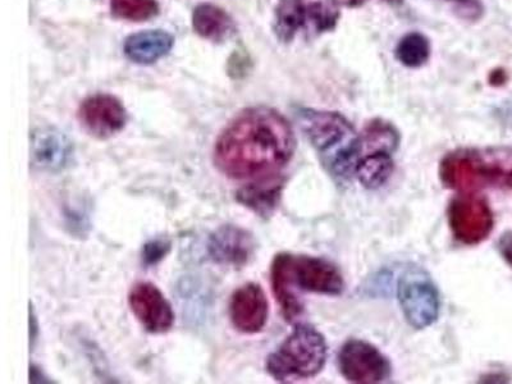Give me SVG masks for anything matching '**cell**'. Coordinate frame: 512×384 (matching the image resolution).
<instances>
[{
	"label": "cell",
	"instance_id": "cell-2",
	"mask_svg": "<svg viewBox=\"0 0 512 384\" xmlns=\"http://www.w3.org/2000/svg\"><path fill=\"white\" fill-rule=\"evenodd\" d=\"M274 297L287 322H296L304 312L301 292L340 296L345 291L344 276L336 264L319 256L281 253L271 265Z\"/></svg>",
	"mask_w": 512,
	"mask_h": 384
},
{
	"label": "cell",
	"instance_id": "cell-16",
	"mask_svg": "<svg viewBox=\"0 0 512 384\" xmlns=\"http://www.w3.org/2000/svg\"><path fill=\"white\" fill-rule=\"evenodd\" d=\"M175 44L167 31L146 30L130 35L125 41L123 52L136 64H153L166 57Z\"/></svg>",
	"mask_w": 512,
	"mask_h": 384
},
{
	"label": "cell",
	"instance_id": "cell-3",
	"mask_svg": "<svg viewBox=\"0 0 512 384\" xmlns=\"http://www.w3.org/2000/svg\"><path fill=\"white\" fill-rule=\"evenodd\" d=\"M295 117L320 163L338 185L355 177L363 157L361 135L341 113L299 107Z\"/></svg>",
	"mask_w": 512,
	"mask_h": 384
},
{
	"label": "cell",
	"instance_id": "cell-4",
	"mask_svg": "<svg viewBox=\"0 0 512 384\" xmlns=\"http://www.w3.org/2000/svg\"><path fill=\"white\" fill-rule=\"evenodd\" d=\"M440 180L447 189L473 192L486 187L512 190V148L484 146L452 150L440 163Z\"/></svg>",
	"mask_w": 512,
	"mask_h": 384
},
{
	"label": "cell",
	"instance_id": "cell-28",
	"mask_svg": "<svg viewBox=\"0 0 512 384\" xmlns=\"http://www.w3.org/2000/svg\"><path fill=\"white\" fill-rule=\"evenodd\" d=\"M382 2L392 4V6H399V4L404 3V0H382Z\"/></svg>",
	"mask_w": 512,
	"mask_h": 384
},
{
	"label": "cell",
	"instance_id": "cell-17",
	"mask_svg": "<svg viewBox=\"0 0 512 384\" xmlns=\"http://www.w3.org/2000/svg\"><path fill=\"white\" fill-rule=\"evenodd\" d=\"M192 27L201 38L213 43H223L235 32L230 15L212 3H201L192 12Z\"/></svg>",
	"mask_w": 512,
	"mask_h": 384
},
{
	"label": "cell",
	"instance_id": "cell-19",
	"mask_svg": "<svg viewBox=\"0 0 512 384\" xmlns=\"http://www.w3.org/2000/svg\"><path fill=\"white\" fill-rule=\"evenodd\" d=\"M361 141H363V149L367 148L368 153L386 152L393 154L399 149L401 136L399 130L391 122L376 118L364 127Z\"/></svg>",
	"mask_w": 512,
	"mask_h": 384
},
{
	"label": "cell",
	"instance_id": "cell-27",
	"mask_svg": "<svg viewBox=\"0 0 512 384\" xmlns=\"http://www.w3.org/2000/svg\"><path fill=\"white\" fill-rule=\"evenodd\" d=\"M337 4V6H344L347 8H356L363 6L365 0H333Z\"/></svg>",
	"mask_w": 512,
	"mask_h": 384
},
{
	"label": "cell",
	"instance_id": "cell-22",
	"mask_svg": "<svg viewBox=\"0 0 512 384\" xmlns=\"http://www.w3.org/2000/svg\"><path fill=\"white\" fill-rule=\"evenodd\" d=\"M171 241L167 239H153L144 245L143 263L146 267H153L162 262L171 251Z\"/></svg>",
	"mask_w": 512,
	"mask_h": 384
},
{
	"label": "cell",
	"instance_id": "cell-12",
	"mask_svg": "<svg viewBox=\"0 0 512 384\" xmlns=\"http://www.w3.org/2000/svg\"><path fill=\"white\" fill-rule=\"evenodd\" d=\"M32 168L45 173H61L75 162V145L57 127L35 128L30 140Z\"/></svg>",
	"mask_w": 512,
	"mask_h": 384
},
{
	"label": "cell",
	"instance_id": "cell-8",
	"mask_svg": "<svg viewBox=\"0 0 512 384\" xmlns=\"http://www.w3.org/2000/svg\"><path fill=\"white\" fill-rule=\"evenodd\" d=\"M448 227L457 242L477 246L486 241L495 228V213L488 200L474 192H460L447 208Z\"/></svg>",
	"mask_w": 512,
	"mask_h": 384
},
{
	"label": "cell",
	"instance_id": "cell-24",
	"mask_svg": "<svg viewBox=\"0 0 512 384\" xmlns=\"http://www.w3.org/2000/svg\"><path fill=\"white\" fill-rule=\"evenodd\" d=\"M498 251H500L505 262L512 268V231L506 232L505 235L501 236L500 241H498Z\"/></svg>",
	"mask_w": 512,
	"mask_h": 384
},
{
	"label": "cell",
	"instance_id": "cell-21",
	"mask_svg": "<svg viewBox=\"0 0 512 384\" xmlns=\"http://www.w3.org/2000/svg\"><path fill=\"white\" fill-rule=\"evenodd\" d=\"M113 16L131 22L148 21L158 15L157 0H112Z\"/></svg>",
	"mask_w": 512,
	"mask_h": 384
},
{
	"label": "cell",
	"instance_id": "cell-7",
	"mask_svg": "<svg viewBox=\"0 0 512 384\" xmlns=\"http://www.w3.org/2000/svg\"><path fill=\"white\" fill-rule=\"evenodd\" d=\"M396 291L402 315L410 327L422 331L440 318V290L424 268L406 267L397 280Z\"/></svg>",
	"mask_w": 512,
	"mask_h": 384
},
{
	"label": "cell",
	"instance_id": "cell-18",
	"mask_svg": "<svg viewBox=\"0 0 512 384\" xmlns=\"http://www.w3.org/2000/svg\"><path fill=\"white\" fill-rule=\"evenodd\" d=\"M392 155L386 152H373L361 157L355 177L365 189L376 190L387 184L395 169Z\"/></svg>",
	"mask_w": 512,
	"mask_h": 384
},
{
	"label": "cell",
	"instance_id": "cell-26",
	"mask_svg": "<svg viewBox=\"0 0 512 384\" xmlns=\"http://www.w3.org/2000/svg\"><path fill=\"white\" fill-rule=\"evenodd\" d=\"M505 81L506 75L502 70L493 71L491 76H489V82H491L492 85L504 84Z\"/></svg>",
	"mask_w": 512,
	"mask_h": 384
},
{
	"label": "cell",
	"instance_id": "cell-11",
	"mask_svg": "<svg viewBox=\"0 0 512 384\" xmlns=\"http://www.w3.org/2000/svg\"><path fill=\"white\" fill-rule=\"evenodd\" d=\"M80 125L96 139L107 140L125 130L128 114L120 99L111 94H94L80 104Z\"/></svg>",
	"mask_w": 512,
	"mask_h": 384
},
{
	"label": "cell",
	"instance_id": "cell-15",
	"mask_svg": "<svg viewBox=\"0 0 512 384\" xmlns=\"http://www.w3.org/2000/svg\"><path fill=\"white\" fill-rule=\"evenodd\" d=\"M286 178L281 175L250 181L236 192L237 203L256 216L269 219L280 207Z\"/></svg>",
	"mask_w": 512,
	"mask_h": 384
},
{
	"label": "cell",
	"instance_id": "cell-10",
	"mask_svg": "<svg viewBox=\"0 0 512 384\" xmlns=\"http://www.w3.org/2000/svg\"><path fill=\"white\" fill-rule=\"evenodd\" d=\"M128 306L137 322L152 335H163L175 324L171 303L159 288L150 282H137L128 292Z\"/></svg>",
	"mask_w": 512,
	"mask_h": 384
},
{
	"label": "cell",
	"instance_id": "cell-20",
	"mask_svg": "<svg viewBox=\"0 0 512 384\" xmlns=\"http://www.w3.org/2000/svg\"><path fill=\"white\" fill-rule=\"evenodd\" d=\"M395 54L397 61L405 67L419 68L431 58V43L420 32H409L397 44Z\"/></svg>",
	"mask_w": 512,
	"mask_h": 384
},
{
	"label": "cell",
	"instance_id": "cell-23",
	"mask_svg": "<svg viewBox=\"0 0 512 384\" xmlns=\"http://www.w3.org/2000/svg\"><path fill=\"white\" fill-rule=\"evenodd\" d=\"M454 6L455 11L465 20L477 21L482 18L484 6L480 0H446Z\"/></svg>",
	"mask_w": 512,
	"mask_h": 384
},
{
	"label": "cell",
	"instance_id": "cell-25",
	"mask_svg": "<svg viewBox=\"0 0 512 384\" xmlns=\"http://www.w3.org/2000/svg\"><path fill=\"white\" fill-rule=\"evenodd\" d=\"M39 336V323L36 318L35 309L30 304V347H34Z\"/></svg>",
	"mask_w": 512,
	"mask_h": 384
},
{
	"label": "cell",
	"instance_id": "cell-14",
	"mask_svg": "<svg viewBox=\"0 0 512 384\" xmlns=\"http://www.w3.org/2000/svg\"><path fill=\"white\" fill-rule=\"evenodd\" d=\"M228 315L237 331L245 335L262 332L269 317V303L262 286L258 283H246L233 291L228 304Z\"/></svg>",
	"mask_w": 512,
	"mask_h": 384
},
{
	"label": "cell",
	"instance_id": "cell-9",
	"mask_svg": "<svg viewBox=\"0 0 512 384\" xmlns=\"http://www.w3.org/2000/svg\"><path fill=\"white\" fill-rule=\"evenodd\" d=\"M338 369L347 382L376 384L392 376L391 361L377 346L360 338H350L337 355Z\"/></svg>",
	"mask_w": 512,
	"mask_h": 384
},
{
	"label": "cell",
	"instance_id": "cell-5",
	"mask_svg": "<svg viewBox=\"0 0 512 384\" xmlns=\"http://www.w3.org/2000/svg\"><path fill=\"white\" fill-rule=\"evenodd\" d=\"M326 338L308 323H297L290 335L269 354L267 372L274 381L290 383L317 377L327 363Z\"/></svg>",
	"mask_w": 512,
	"mask_h": 384
},
{
	"label": "cell",
	"instance_id": "cell-1",
	"mask_svg": "<svg viewBox=\"0 0 512 384\" xmlns=\"http://www.w3.org/2000/svg\"><path fill=\"white\" fill-rule=\"evenodd\" d=\"M296 150L294 128L276 109L258 105L233 117L213 150L218 171L232 180L281 175Z\"/></svg>",
	"mask_w": 512,
	"mask_h": 384
},
{
	"label": "cell",
	"instance_id": "cell-6",
	"mask_svg": "<svg viewBox=\"0 0 512 384\" xmlns=\"http://www.w3.org/2000/svg\"><path fill=\"white\" fill-rule=\"evenodd\" d=\"M340 17L333 0H280L274 11L273 31L282 43H292L335 30Z\"/></svg>",
	"mask_w": 512,
	"mask_h": 384
},
{
	"label": "cell",
	"instance_id": "cell-13",
	"mask_svg": "<svg viewBox=\"0 0 512 384\" xmlns=\"http://www.w3.org/2000/svg\"><path fill=\"white\" fill-rule=\"evenodd\" d=\"M256 250L254 236L235 224H223L210 233L207 245L209 258L223 267L242 268L250 263Z\"/></svg>",
	"mask_w": 512,
	"mask_h": 384
}]
</instances>
